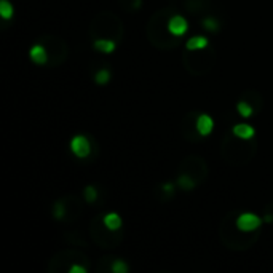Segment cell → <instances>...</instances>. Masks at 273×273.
Masks as SVG:
<instances>
[{
    "label": "cell",
    "mask_w": 273,
    "mask_h": 273,
    "mask_svg": "<svg viewBox=\"0 0 273 273\" xmlns=\"http://www.w3.org/2000/svg\"><path fill=\"white\" fill-rule=\"evenodd\" d=\"M216 51L210 47L200 48V50H187L182 53V65L189 74L195 77L210 74L216 64Z\"/></svg>",
    "instance_id": "5b68a950"
},
{
    "label": "cell",
    "mask_w": 273,
    "mask_h": 273,
    "mask_svg": "<svg viewBox=\"0 0 273 273\" xmlns=\"http://www.w3.org/2000/svg\"><path fill=\"white\" fill-rule=\"evenodd\" d=\"M256 152H257V143L254 138L243 139L233 134L232 131H228L221 143V155L227 165H230L233 168L246 166L254 158Z\"/></svg>",
    "instance_id": "7a4b0ae2"
},
{
    "label": "cell",
    "mask_w": 273,
    "mask_h": 273,
    "mask_svg": "<svg viewBox=\"0 0 273 273\" xmlns=\"http://www.w3.org/2000/svg\"><path fill=\"white\" fill-rule=\"evenodd\" d=\"M158 196H161L163 201L171 200L173 196H174V184H173V182L161 184L160 187H158Z\"/></svg>",
    "instance_id": "484cf974"
},
{
    "label": "cell",
    "mask_w": 273,
    "mask_h": 273,
    "mask_svg": "<svg viewBox=\"0 0 273 273\" xmlns=\"http://www.w3.org/2000/svg\"><path fill=\"white\" fill-rule=\"evenodd\" d=\"M182 7L195 16H208L214 10L213 0H182Z\"/></svg>",
    "instance_id": "7c38bea8"
},
{
    "label": "cell",
    "mask_w": 273,
    "mask_h": 273,
    "mask_svg": "<svg viewBox=\"0 0 273 273\" xmlns=\"http://www.w3.org/2000/svg\"><path fill=\"white\" fill-rule=\"evenodd\" d=\"M219 240L228 249L245 251V249H249L257 242L259 233L256 230L254 232L242 230V228L236 225V217H235V213L232 211L224 217L219 225Z\"/></svg>",
    "instance_id": "3957f363"
},
{
    "label": "cell",
    "mask_w": 273,
    "mask_h": 273,
    "mask_svg": "<svg viewBox=\"0 0 273 273\" xmlns=\"http://www.w3.org/2000/svg\"><path fill=\"white\" fill-rule=\"evenodd\" d=\"M196 128H198L200 134L201 136H208L211 134V131L214 128V123H213V118L206 114H200L198 115V120H196Z\"/></svg>",
    "instance_id": "ac0fdd59"
},
{
    "label": "cell",
    "mask_w": 273,
    "mask_h": 273,
    "mask_svg": "<svg viewBox=\"0 0 273 273\" xmlns=\"http://www.w3.org/2000/svg\"><path fill=\"white\" fill-rule=\"evenodd\" d=\"M260 224H262V219L253 213H242L236 216V225L242 228V230L254 232L260 227Z\"/></svg>",
    "instance_id": "5bb4252c"
},
{
    "label": "cell",
    "mask_w": 273,
    "mask_h": 273,
    "mask_svg": "<svg viewBox=\"0 0 273 273\" xmlns=\"http://www.w3.org/2000/svg\"><path fill=\"white\" fill-rule=\"evenodd\" d=\"M232 133L236 134L238 138H243V139H251V138H254V128L248 125V123H238L232 128Z\"/></svg>",
    "instance_id": "ffe728a7"
},
{
    "label": "cell",
    "mask_w": 273,
    "mask_h": 273,
    "mask_svg": "<svg viewBox=\"0 0 273 273\" xmlns=\"http://www.w3.org/2000/svg\"><path fill=\"white\" fill-rule=\"evenodd\" d=\"M118 5L128 13H134L143 7V0H118Z\"/></svg>",
    "instance_id": "d4e9b609"
},
{
    "label": "cell",
    "mask_w": 273,
    "mask_h": 273,
    "mask_svg": "<svg viewBox=\"0 0 273 273\" xmlns=\"http://www.w3.org/2000/svg\"><path fill=\"white\" fill-rule=\"evenodd\" d=\"M129 267L123 259H115L112 264V273H128Z\"/></svg>",
    "instance_id": "4dcf8cb0"
},
{
    "label": "cell",
    "mask_w": 273,
    "mask_h": 273,
    "mask_svg": "<svg viewBox=\"0 0 273 273\" xmlns=\"http://www.w3.org/2000/svg\"><path fill=\"white\" fill-rule=\"evenodd\" d=\"M242 99H245L246 103L251 104V107L254 109V114H259L262 111V107H264V97L262 94H259L257 91H253V90H248L242 94Z\"/></svg>",
    "instance_id": "2e32d148"
},
{
    "label": "cell",
    "mask_w": 273,
    "mask_h": 273,
    "mask_svg": "<svg viewBox=\"0 0 273 273\" xmlns=\"http://www.w3.org/2000/svg\"><path fill=\"white\" fill-rule=\"evenodd\" d=\"M201 26L208 30V32H219V29H221V23H219V19H217L216 16H213V15H208V16H204L203 18V21H201Z\"/></svg>",
    "instance_id": "cb8c5ba5"
},
{
    "label": "cell",
    "mask_w": 273,
    "mask_h": 273,
    "mask_svg": "<svg viewBox=\"0 0 273 273\" xmlns=\"http://www.w3.org/2000/svg\"><path fill=\"white\" fill-rule=\"evenodd\" d=\"M62 201H64V206H65V216H64L62 222H65V224L75 222L83 211V204H82L80 198L75 195H67V196H64Z\"/></svg>",
    "instance_id": "8fae6325"
},
{
    "label": "cell",
    "mask_w": 273,
    "mask_h": 273,
    "mask_svg": "<svg viewBox=\"0 0 273 273\" xmlns=\"http://www.w3.org/2000/svg\"><path fill=\"white\" fill-rule=\"evenodd\" d=\"M198 115H200V112L192 111L181 120V125H179L181 136L184 139L190 141V143H198V141H201V138H204V136L200 134L198 128H196V120H198Z\"/></svg>",
    "instance_id": "30bf717a"
},
{
    "label": "cell",
    "mask_w": 273,
    "mask_h": 273,
    "mask_svg": "<svg viewBox=\"0 0 273 273\" xmlns=\"http://www.w3.org/2000/svg\"><path fill=\"white\" fill-rule=\"evenodd\" d=\"M64 240H65V243H67V245L75 246V248H86V246H88V242H86V240L83 238V235H80L79 232L65 233Z\"/></svg>",
    "instance_id": "44dd1931"
},
{
    "label": "cell",
    "mask_w": 273,
    "mask_h": 273,
    "mask_svg": "<svg viewBox=\"0 0 273 273\" xmlns=\"http://www.w3.org/2000/svg\"><path fill=\"white\" fill-rule=\"evenodd\" d=\"M53 216H54V219H58V221H62L64 219V216H65V206H64V201L62 198L58 200L56 203L53 204Z\"/></svg>",
    "instance_id": "f1b7e54d"
},
{
    "label": "cell",
    "mask_w": 273,
    "mask_h": 273,
    "mask_svg": "<svg viewBox=\"0 0 273 273\" xmlns=\"http://www.w3.org/2000/svg\"><path fill=\"white\" fill-rule=\"evenodd\" d=\"M88 34L93 40L111 39V40L120 43L125 36V26L122 23V19H120L115 13L101 12L91 19Z\"/></svg>",
    "instance_id": "277c9868"
},
{
    "label": "cell",
    "mask_w": 273,
    "mask_h": 273,
    "mask_svg": "<svg viewBox=\"0 0 273 273\" xmlns=\"http://www.w3.org/2000/svg\"><path fill=\"white\" fill-rule=\"evenodd\" d=\"M93 47L96 51L104 53V54H111L117 48V42H114L111 39H97V40H93Z\"/></svg>",
    "instance_id": "d6986e66"
},
{
    "label": "cell",
    "mask_w": 273,
    "mask_h": 273,
    "mask_svg": "<svg viewBox=\"0 0 273 273\" xmlns=\"http://www.w3.org/2000/svg\"><path fill=\"white\" fill-rule=\"evenodd\" d=\"M264 222L273 224V201H270L264 210Z\"/></svg>",
    "instance_id": "836d02e7"
},
{
    "label": "cell",
    "mask_w": 273,
    "mask_h": 273,
    "mask_svg": "<svg viewBox=\"0 0 273 273\" xmlns=\"http://www.w3.org/2000/svg\"><path fill=\"white\" fill-rule=\"evenodd\" d=\"M104 222L109 228H112V230H120V228H122V217H120L117 213L104 214Z\"/></svg>",
    "instance_id": "603a6c76"
},
{
    "label": "cell",
    "mask_w": 273,
    "mask_h": 273,
    "mask_svg": "<svg viewBox=\"0 0 273 273\" xmlns=\"http://www.w3.org/2000/svg\"><path fill=\"white\" fill-rule=\"evenodd\" d=\"M187 29H189V23H187V19H185L184 16H181L178 13L171 16V19H169V30H171L173 36L182 37L185 32H187Z\"/></svg>",
    "instance_id": "9a60e30c"
},
{
    "label": "cell",
    "mask_w": 273,
    "mask_h": 273,
    "mask_svg": "<svg viewBox=\"0 0 273 273\" xmlns=\"http://www.w3.org/2000/svg\"><path fill=\"white\" fill-rule=\"evenodd\" d=\"M176 15L174 7H163L150 16L146 24V36L152 47L161 51H169L179 47V37L173 36L169 30V19Z\"/></svg>",
    "instance_id": "6da1fadb"
},
{
    "label": "cell",
    "mask_w": 273,
    "mask_h": 273,
    "mask_svg": "<svg viewBox=\"0 0 273 273\" xmlns=\"http://www.w3.org/2000/svg\"><path fill=\"white\" fill-rule=\"evenodd\" d=\"M210 47V42L203 36H195L192 39H189V42L185 43V48L187 50H200V48H206Z\"/></svg>",
    "instance_id": "7402d4cb"
},
{
    "label": "cell",
    "mask_w": 273,
    "mask_h": 273,
    "mask_svg": "<svg viewBox=\"0 0 273 273\" xmlns=\"http://www.w3.org/2000/svg\"><path fill=\"white\" fill-rule=\"evenodd\" d=\"M29 56L30 59L34 61L36 64H47L48 62V54H47V50L45 47L42 45V43L37 42V45H34L29 51Z\"/></svg>",
    "instance_id": "e0dca14e"
},
{
    "label": "cell",
    "mask_w": 273,
    "mask_h": 273,
    "mask_svg": "<svg viewBox=\"0 0 273 273\" xmlns=\"http://www.w3.org/2000/svg\"><path fill=\"white\" fill-rule=\"evenodd\" d=\"M75 264H82L85 267H91L90 257L86 256L80 248H67V249H61L54 254L50 262L47 270L50 273H59V271H69V268Z\"/></svg>",
    "instance_id": "52a82bcc"
},
{
    "label": "cell",
    "mask_w": 273,
    "mask_h": 273,
    "mask_svg": "<svg viewBox=\"0 0 273 273\" xmlns=\"http://www.w3.org/2000/svg\"><path fill=\"white\" fill-rule=\"evenodd\" d=\"M178 174H185V176L193 179L196 185H201L208 178V165L200 155H189L181 160Z\"/></svg>",
    "instance_id": "9c48e42d"
},
{
    "label": "cell",
    "mask_w": 273,
    "mask_h": 273,
    "mask_svg": "<svg viewBox=\"0 0 273 273\" xmlns=\"http://www.w3.org/2000/svg\"><path fill=\"white\" fill-rule=\"evenodd\" d=\"M176 184L179 185V189H182V190H192V189H195L196 187V184H195V181L193 179H190L189 176H185V174H178V179H176Z\"/></svg>",
    "instance_id": "4316f807"
},
{
    "label": "cell",
    "mask_w": 273,
    "mask_h": 273,
    "mask_svg": "<svg viewBox=\"0 0 273 273\" xmlns=\"http://www.w3.org/2000/svg\"><path fill=\"white\" fill-rule=\"evenodd\" d=\"M236 109H238L240 115H242L243 118H249V117L254 115V109L251 107V104L246 103L245 99H240V103L236 104Z\"/></svg>",
    "instance_id": "83f0119b"
},
{
    "label": "cell",
    "mask_w": 273,
    "mask_h": 273,
    "mask_svg": "<svg viewBox=\"0 0 273 273\" xmlns=\"http://www.w3.org/2000/svg\"><path fill=\"white\" fill-rule=\"evenodd\" d=\"M71 149L74 152V155L79 157V158H86V157H90V154H91L90 141H88V138L83 136V134H79V136L72 138Z\"/></svg>",
    "instance_id": "4fadbf2b"
},
{
    "label": "cell",
    "mask_w": 273,
    "mask_h": 273,
    "mask_svg": "<svg viewBox=\"0 0 273 273\" xmlns=\"http://www.w3.org/2000/svg\"><path fill=\"white\" fill-rule=\"evenodd\" d=\"M0 15L4 19H10L13 16V5L8 0H0Z\"/></svg>",
    "instance_id": "f546056e"
},
{
    "label": "cell",
    "mask_w": 273,
    "mask_h": 273,
    "mask_svg": "<svg viewBox=\"0 0 273 273\" xmlns=\"http://www.w3.org/2000/svg\"><path fill=\"white\" fill-rule=\"evenodd\" d=\"M94 80H96L97 85H106L109 80H111V72H109V69L97 71V74L94 75Z\"/></svg>",
    "instance_id": "1f68e13d"
},
{
    "label": "cell",
    "mask_w": 273,
    "mask_h": 273,
    "mask_svg": "<svg viewBox=\"0 0 273 273\" xmlns=\"http://www.w3.org/2000/svg\"><path fill=\"white\" fill-rule=\"evenodd\" d=\"M85 201L88 203H94L97 200V189L94 185H88V187H85Z\"/></svg>",
    "instance_id": "d6a6232c"
},
{
    "label": "cell",
    "mask_w": 273,
    "mask_h": 273,
    "mask_svg": "<svg viewBox=\"0 0 273 273\" xmlns=\"http://www.w3.org/2000/svg\"><path fill=\"white\" fill-rule=\"evenodd\" d=\"M39 43H42L48 54V64L51 67H59L65 62L69 56V48L65 40L56 34H43L39 37Z\"/></svg>",
    "instance_id": "ba28073f"
},
{
    "label": "cell",
    "mask_w": 273,
    "mask_h": 273,
    "mask_svg": "<svg viewBox=\"0 0 273 273\" xmlns=\"http://www.w3.org/2000/svg\"><path fill=\"white\" fill-rule=\"evenodd\" d=\"M90 236L99 248L104 249H115L122 245L125 233L122 230H112L104 222V216L97 214L90 222Z\"/></svg>",
    "instance_id": "8992f818"
}]
</instances>
